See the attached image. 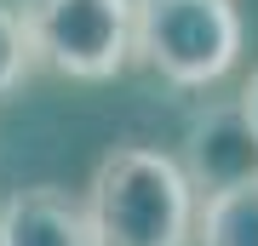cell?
<instances>
[{"mask_svg": "<svg viewBox=\"0 0 258 246\" xmlns=\"http://www.w3.org/2000/svg\"><path fill=\"white\" fill-rule=\"evenodd\" d=\"M86 218L98 246H189L201 223V195L172 155L120 143L86 183Z\"/></svg>", "mask_w": 258, "mask_h": 246, "instance_id": "obj_1", "label": "cell"}, {"mask_svg": "<svg viewBox=\"0 0 258 246\" xmlns=\"http://www.w3.org/2000/svg\"><path fill=\"white\" fill-rule=\"evenodd\" d=\"M132 52L166 86L201 92L235 69L241 12L235 0H132Z\"/></svg>", "mask_w": 258, "mask_h": 246, "instance_id": "obj_2", "label": "cell"}, {"mask_svg": "<svg viewBox=\"0 0 258 246\" xmlns=\"http://www.w3.org/2000/svg\"><path fill=\"white\" fill-rule=\"evenodd\" d=\"M35 63L69 80H115L132 63V0H23Z\"/></svg>", "mask_w": 258, "mask_h": 246, "instance_id": "obj_3", "label": "cell"}, {"mask_svg": "<svg viewBox=\"0 0 258 246\" xmlns=\"http://www.w3.org/2000/svg\"><path fill=\"white\" fill-rule=\"evenodd\" d=\"M195 183V195L212 201V195H230V189H252L258 183V132L241 98L207 103V109L189 115L184 126V160H178Z\"/></svg>", "mask_w": 258, "mask_h": 246, "instance_id": "obj_4", "label": "cell"}, {"mask_svg": "<svg viewBox=\"0 0 258 246\" xmlns=\"http://www.w3.org/2000/svg\"><path fill=\"white\" fill-rule=\"evenodd\" d=\"M0 246H98V235L86 201L57 183H29L0 201Z\"/></svg>", "mask_w": 258, "mask_h": 246, "instance_id": "obj_5", "label": "cell"}, {"mask_svg": "<svg viewBox=\"0 0 258 246\" xmlns=\"http://www.w3.org/2000/svg\"><path fill=\"white\" fill-rule=\"evenodd\" d=\"M195 246H258V183L201 201Z\"/></svg>", "mask_w": 258, "mask_h": 246, "instance_id": "obj_6", "label": "cell"}, {"mask_svg": "<svg viewBox=\"0 0 258 246\" xmlns=\"http://www.w3.org/2000/svg\"><path fill=\"white\" fill-rule=\"evenodd\" d=\"M29 69H35V40H29V23H23V12L0 6V98H12V92L29 80Z\"/></svg>", "mask_w": 258, "mask_h": 246, "instance_id": "obj_7", "label": "cell"}, {"mask_svg": "<svg viewBox=\"0 0 258 246\" xmlns=\"http://www.w3.org/2000/svg\"><path fill=\"white\" fill-rule=\"evenodd\" d=\"M241 109H247V120H252V132H258V69H252V80L241 86Z\"/></svg>", "mask_w": 258, "mask_h": 246, "instance_id": "obj_8", "label": "cell"}]
</instances>
